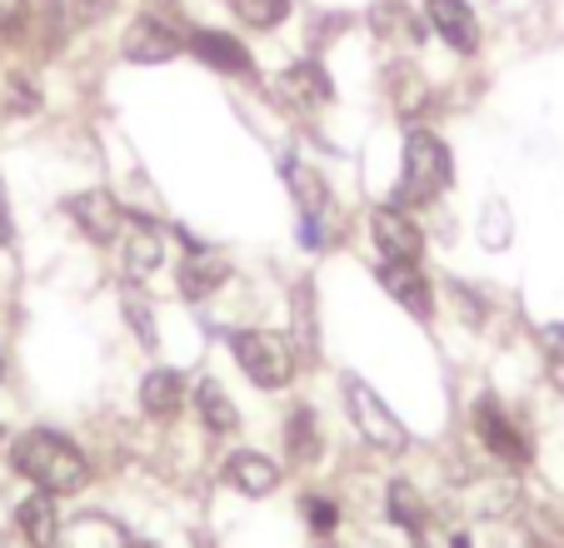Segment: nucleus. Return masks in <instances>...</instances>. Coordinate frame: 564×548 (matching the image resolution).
Here are the masks:
<instances>
[{
	"mask_svg": "<svg viewBox=\"0 0 564 548\" xmlns=\"http://www.w3.org/2000/svg\"><path fill=\"white\" fill-rule=\"evenodd\" d=\"M11 459L35 489H45V494H75L90 474L80 449L55 429H25L21 439L11 443Z\"/></svg>",
	"mask_w": 564,
	"mask_h": 548,
	"instance_id": "obj_1",
	"label": "nucleus"
},
{
	"mask_svg": "<svg viewBox=\"0 0 564 548\" xmlns=\"http://www.w3.org/2000/svg\"><path fill=\"white\" fill-rule=\"evenodd\" d=\"M449 150L440 135L430 130H410L405 135V175H400V190L394 205H430L440 190L449 185Z\"/></svg>",
	"mask_w": 564,
	"mask_h": 548,
	"instance_id": "obj_2",
	"label": "nucleus"
},
{
	"mask_svg": "<svg viewBox=\"0 0 564 548\" xmlns=\"http://www.w3.org/2000/svg\"><path fill=\"white\" fill-rule=\"evenodd\" d=\"M235 359H240V370H246V380H256L260 390H285L290 380H295V349H290L285 335H275V329H240V335L230 339Z\"/></svg>",
	"mask_w": 564,
	"mask_h": 548,
	"instance_id": "obj_3",
	"label": "nucleus"
},
{
	"mask_svg": "<svg viewBox=\"0 0 564 548\" xmlns=\"http://www.w3.org/2000/svg\"><path fill=\"white\" fill-rule=\"evenodd\" d=\"M345 399H350L355 429H360L365 439L375 443V449H405V443H410L405 424H400L390 409H384V399H380V394H375L365 380H350V384H345Z\"/></svg>",
	"mask_w": 564,
	"mask_h": 548,
	"instance_id": "obj_4",
	"label": "nucleus"
},
{
	"mask_svg": "<svg viewBox=\"0 0 564 548\" xmlns=\"http://www.w3.org/2000/svg\"><path fill=\"white\" fill-rule=\"evenodd\" d=\"M116 244H120V270H126V280H150V274L160 270V260H165L160 230L150 220H140V215H126Z\"/></svg>",
	"mask_w": 564,
	"mask_h": 548,
	"instance_id": "obj_5",
	"label": "nucleus"
},
{
	"mask_svg": "<svg viewBox=\"0 0 564 548\" xmlns=\"http://www.w3.org/2000/svg\"><path fill=\"white\" fill-rule=\"evenodd\" d=\"M475 429H479V439H485V449H490L495 459H505V464H530V439L514 429L510 414H505L495 399L475 404Z\"/></svg>",
	"mask_w": 564,
	"mask_h": 548,
	"instance_id": "obj_6",
	"label": "nucleus"
},
{
	"mask_svg": "<svg viewBox=\"0 0 564 548\" xmlns=\"http://www.w3.org/2000/svg\"><path fill=\"white\" fill-rule=\"evenodd\" d=\"M191 35H181L171 21H155V15H140L135 25L126 31V55L135 65H160V61H175L185 51Z\"/></svg>",
	"mask_w": 564,
	"mask_h": 548,
	"instance_id": "obj_7",
	"label": "nucleus"
},
{
	"mask_svg": "<svg viewBox=\"0 0 564 548\" xmlns=\"http://www.w3.org/2000/svg\"><path fill=\"white\" fill-rule=\"evenodd\" d=\"M70 215H75V230L86 234V240H96V244H116L120 224H126V210H120L116 195H106V190L75 195Z\"/></svg>",
	"mask_w": 564,
	"mask_h": 548,
	"instance_id": "obj_8",
	"label": "nucleus"
},
{
	"mask_svg": "<svg viewBox=\"0 0 564 548\" xmlns=\"http://www.w3.org/2000/svg\"><path fill=\"white\" fill-rule=\"evenodd\" d=\"M275 90H280V100H290L295 110H319L335 100L330 75H325V65H315V61H295L275 80Z\"/></svg>",
	"mask_w": 564,
	"mask_h": 548,
	"instance_id": "obj_9",
	"label": "nucleus"
},
{
	"mask_svg": "<svg viewBox=\"0 0 564 548\" xmlns=\"http://www.w3.org/2000/svg\"><path fill=\"white\" fill-rule=\"evenodd\" d=\"M380 285L390 289L410 315H420V319L435 315V299H430V285H425V274H420L415 260H384L380 264Z\"/></svg>",
	"mask_w": 564,
	"mask_h": 548,
	"instance_id": "obj_10",
	"label": "nucleus"
},
{
	"mask_svg": "<svg viewBox=\"0 0 564 548\" xmlns=\"http://www.w3.org/2000/svg\"><path fill=\"white\" fill-rule=\"evenodd\" d=\"M225 484H230L235 494H246V498H265L270 489L280 484V469H275V459H265V453L240 449V453L225 459Z\"/></svg>",
	"mask_w": 564,
	"mask_h": 548,
	"instance_id": "obj_11",
	"label": "nucleus"
},
{
	"mask_svg": "<svg viewBox=\"0 0 564 548\" xmlns=\"http://www.w3.org/2000/svg\"><path fill=\"white\" fill-rule=\"evenodd\" d=\"M375 244H380L384 260H420V230L415 220H410L400 205H384V210H375Z\"/></svg>",
	"mask_w": 564,
	"mask_h": 548,
	"instance_id": "obj_12",
	"label": "nucleus"
},
{
	"mask_svg": "<svg viewBox=\"0 0 564 548\" xmlns=\"http://www.w3.org/2000/svg\"><path fill=\"white\" fill-rule=\"evenodd\" d=\"M430 11V25L445 45H455L459 55H469L479 45V25H475V11H469L465 0H425Z\"/></svg>",
	"mask_w": 564,
	"mask_h": 548,
	"instance_id": "obj_13",
	"label": "nucleus"
},
{
	"mask_svg": "<svg viewBox=\"0 0 564 548\" xmlns=\"http://www.w3.org/2000/svg\"><path fill=\"white\" fill-rule=\"evenodd\" d=\"M195 55H200L205 65H215V70H225V75H250V51L235 35H225V31H195L191 41Z\"/></svg>",
	"mask_w": 564,
	"mask_h": 548,
	"instance_id": "obj_14",
	"label": "nucleus"
},
{
	"mask_svg": "<svg viewBox=\"0 0 564 548\" xmlns=\"http://www.w3.org/2000/svg\"><path fill=\"white\" fill-rule=\"evenodd\" d=\"M370 31L380 35V41H390V45H420V21L410 15V6L405 0H380L370 11Z\"/></svg>",
	"mask_w": 564,
	"mask_h": 548,
	"instance_id": "obj_15",
	"label": "nucleus"
},
{
	"mask_svg": "<svg viewBox=\"0 0 564 548\" xmlns=\"http://www.w3.org/2000/svg\"><path fill=\"white\" fill-rule=\"evenodd\" d=\"M140 404H145V414H155V419H171L185 404V380L175 370H150L145 384H140Z\"/></svg>",
	"mask_w": 564,
	"mask_h": 548,
	"instance_id": "obj_16",
	"label": "nucleus"
},
{
	"mask_svg": "<svg viewBox=\"0 0 564 548\" xmlns=\"http://www.w3.org/2000/svg\"><path fill=\"white\" fill-rule=\"evenodd\" d=\"M225 280H230V264L215 260V254H191V260L181 264V295L185 299H210Z\"/></svg>",
	"mask_w": 564,
	"mask_h": 548,
	"instance_id": "obj_17",
	"label": "nucleus"
},
{
	"mask_svg": "<svg viewBox=\"0 0 564 548\" xmlns=\"http://www.w3.org/2000/svg\"><path fill=\"white\" fill-rule=\"evenodd\" d=\"M15 524H21V534L31 538L35 548H51L55 534H61V524H55V504L45 498V489L35 498H25L21 508H15Z\"/></svg>",
	"mask_w": 564,
	"mask_h": 548,
	"instance_id": "obj_18",
	"label": "nucleus"
},
{
	"mask_svg": "<svg viewBox=\"0 0 564 548\" xmlns=\"http://www.w3.org/2000/svg\"><path fill=\"white\" fill-rule=\"evenodd\" d=\"M285 175H290V195H295L300 215H305V220H315V215L330 205V190H325V179H319L310 165H300V160H290Z\"/></svg>",
	"mask_w": 564,
	"mask_h": 548,
	"instance_id": "obj_19",
	"label": "nucleus"
},
{
	"mask_svg": "<svg viewBox=\"0 0 564 548\" xmlns=\"http://www.w3.org/2000/svg\"><path fill=\"white\" fill-rule=\"evenodd\" d=\"M195 409H200L205 429H215V434H230L235 429V404H230V394H225L215 380H200V390H195Z\"/></svg>",
	"mask_w": 564,
	"mask_h": 548,
	"instance_id": "obj_20",
	"label": "nucleus"
},
{
	"mask_svg": "<svg viewBox=\"0 0 564 548\" xmlns=\"http://www.w3.org/2000/svg\"><path fill=\"white\" fill-rule=\"evenodd\" d=\"M285 449H290V459H300V464H310L319 453V429H315V414L310 409H295L290 414V424H285Z\"/></svg>",
	"mask_w": 564,
	"mask_h": 548,
	"instance_id": "obj_21",
	"label": "nucleus"
},
{
	"mask_svg": "<svg viewBox=\"0 0 564 548\" xmlns=\"http://www.w3.org/2000/svg\"><path fill=\"white\" fill-rule=\"evenodd\" d=\"M390 514H394V524L410 528L415 544H425V508H420V498L410 484H390Z\"/></svg>",
	"mask_w": 564,
	"mask_h": 548,
	"instance_id": "obj_22",
	"label": "nucleus"
},
{
	"mask_svg": "<svg viewBox=\"0 0 564 548\" xmlns=\"http://www.w3.org/2000/svg\"><path fill=\"white\" fill-rule=\"evenodd\" d=\"M230 11L246 25H256V31H275L290 15V0H230Z\"/></svg>",
	"mask_w": 564,
	"mask_h": 548,
	"instance_id": "obj_23",
	"label": "nucleus"
},
{
	"mask_svg": "<svg viewBox=\"0 0 564 548\" xmlns=\"http://www.w3.org/2000/svg\"><path fill=\"white\" fill-rule=\"evenodd\" d=\"M0 106L11 110V116H31V110L41 106V96H35V85L25 80V75H6V85H0Z\"/></svg>",
	"mask_w": 564,
	"mask_h": 548,
	"instance_id": "obj_24",
	"label": "nucleus"
},
{
	"mask_svg": "<svg viewBox=\"0 0 564 548\" xmlns=\"http://www.w3.org/2000/svg\"><path fill=\"white\" fill-rule=\"evenodd\" d=\"M544 364H550V384L564 394V325H550L544 329Z\"/></svg>",
	"mask_w": 564,
	"mask_h": 548,
	"instance_id": "obj_25",
	"label": "nucleus"
},
{
	"mask_svg": "<svg viewBox=\"0 0 564 548\" xmlns=\"http://www.w3.org/2000/svg\"><path fill=\"white\" fill-rule=\"evenodd\" d=\"M25 25H31V0H0V35L21 41Z\"/></svg>",
	"mask_w": 564,
	"mask_h": 548,
	"instance_id": "obj_26",
	"label": "nucleus"
},
{
	"mask_svg": "<svg viewBox=\"0 0 564 548\" xmlns=\"http://www.w3.org/2000/svg\"><path fill=\"white\" fill-rule=\"evenodd\" d=\"M126 315H130V325H135V335H140V344H155V319H150V309H145V299L140 295H126Z\"/></svg>",
	"mask_w": 564,
	"mask_h": 548,
	"instance_id": "obj_27",
	"label": "nucleus"
},
{
	"mask_svg": "<svg viewBox=\"0 0 564 548\" xmlns=\"http://www.w3.org/2000/svg\"><path fill=\"white\" fill-rule=\"evenodd\" d=\"M305 514H310V528H315V534H330L335 518H340V514H335L330 498H319V494H310V498H305Z\"/></svg>",
	"mask_w": 564,
	"mask_h": 548,
	"instance_id": "obj_28",
	"label": "nucleus"
},
{
	"mask_svg": "<svg viewBox=\"0 0 564 548\" xmlns=\"http://www.w3.org/2000/svg\"><path fill=\"white\" fill-rule=\"evenodd\" d=\"M295 325H300V344L315 349V315H310V285H300V295H295Z\"/></svg>",
	"mask_w": 564,
	"mask_h": 548,
	"instance_id": "obj_29",
	"label": "nucleus"
},
{
	"mask_svg": "<svg viewBox=\"0 0 564 548\" xmlns=\"http://www.w3.org/2000/svg\"><path fill=\"white\" fill-rule=\"evenodd\" d=\"M110 11V0H75V15L80 21H96V15H106Z\"/></svg>",
	"mask_w": 564,
	"mask_h": 548,
	"instance_id": "obj_30",
	"label": "nucleus"
},
{
	"mask_svg": "<svg viewBox=\"0 0 564 548\" xmlns=\"http://www.w3.org/2000/svg\"><path fill=\"white\" fill-rule=\"evenodd\" d=\"M6 234H11V210H6V190H0V244H6Z\"/></svg>",
	"mask_w": 564,
	"mask_h": 548,
	"instance_id": "obj_31",
	"label": "nucleus"
}]
</instances>
